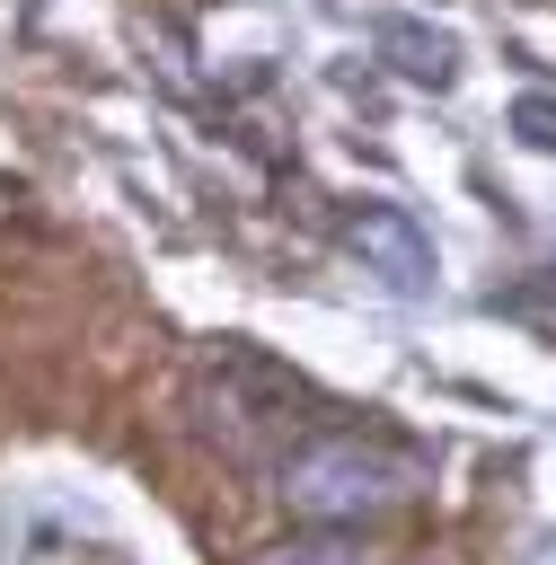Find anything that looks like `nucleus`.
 I'll use <instances>...</instances> for the list:
<instances>
[{"label": "nucleus", "instance_id": "nucleus-6", "mask_svg": "<svg viewBox=\"0 0 556 565\" xmlns=\"http://www.w3.org/2000/svg\"><path fill=\"white\" fill-rule=\"evenodd\" d=\"M494 309H512V318H530V327H556V265L530 274V282H512V291H494Z\"/></svg>", "mask_w": 556, "mask_h": 565}, {"label": "nucleus", "instance_id": "nucleus-3", "mask_svg": "<svg viewBox=\"0 0 556 565\" xmlns=\"http://www.w3.org/2000/svg\"><path fill=\"white\" fill-rule=\"evenodd\" d=\"M335 238H344V256H353L362 274H379L388 291H424V282H432V238H424L397 203H353V212L335 221Z\"/></svg>", "mask_w": 556, "mask_h": 565}, {"label": "nucleus", "instance_id": "nucleus-7", "mask_svg": "<svg viewBox=\"0 0 556 565\" xmlns=\"http://www.w3.org/2000/svg\"><path fill=\"white\" fill-rule=\"evenodd\" d=\"M512 132H521L530 150H547V159H556V97H547V88L512 97Z\"/></svg>", "mask_w": 556, "mask_h": 565}, {"label": "nucleus", "instance_id": "nucleus-1", "mask_svg": "<svg viewBox=\"0 0 556 565\" xmlns=\"http://www.w3.org/2000/svg\"><path fill=\"white\" fill-rule=\"evenodd\" d=\"M274 494L309 530H362V521H379V512L424 494V459L379 441V433H309L300 450H282Z\"/></svg>", "mask_w": 556, "mask_h": 565}, {"label": "nucleus", "instance_id": "nucleus-4", "mask_svg": "<svg viewBox=\"0 0 556 565\" xmlns=\"http://www.w3.org/2000/svg\"><path fill=\"white\" fill-rule=\"evenodd\" d=\"M379 53H388L406 79H424V88H450V71H459V44H450L441 26H415V18H388V26H379Z\"/></svg>", "mask_w": 556, "mask_h": 565}, {"label": "nucleus", "instance_id": "nucleus-5", "mask_svg": "<svg viewBox=\"0 0 556 565\" xmlns=\"http://www.w3.org/2000/svg\"><path fill=\"white\" fill-rule=\"evenodd\" d=\"M256 565H371V547H362L353 530H309V539H282V547H265Z\"/></svg>", "mask_w": 556, "mask_h": 565}, {"label": "nucleus", "instance_id": "nucleus-2", "mask_svg": "<svg viewBox=\"0 0 556 565\" xmlns=\"http://www.w3.org/2000/svg\"><path fill=\"white\" fill-rule=\"evenodd\" d=\"M300 406H309V388H300L282 362H265L256 344H221V353H203V424H212V441H229L238 459L265 450L274 433H291Z\"/></svg>", "mask_w": 556, "mask_h": 565}]
</instances>
